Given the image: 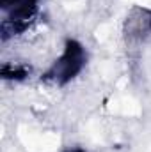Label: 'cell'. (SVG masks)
<instances>
[{"instance_id":"obj_4","label":"cell","mask_w":151,"mask_h":152,"mask_svg":"<svg viewBox=\"0 0 151 152\" xmlns=\"http://www.w3.org/2000/svg\"><path fill=\"white\" fill-rule=\"evenodd\" d=\"M132 2H139V4H151V0H132Z\"/></svg>"},{"instance_id":"obj_2","label":"cell","mask_w":151,"mask_h":152,"mask_svg":"<svg viewBox=\"0 0 151 152\" xmlns=\"http://www.w3.org/2000/svg\"><path fill=\"white\" fill-rule=\"evenodd\" d=\"M110 110H114V112L121 110L124 115H139L141 113V106H139V103H137L135 99H132V97H124V99H121V101L114 99Z\"/></svg>"},{"instance_id":"obj_1","label":"cell","mask_w":151,"mask_h":152,"mask_svg":"<svg viewBox=\"0 0 151 152\" xmlns=\"http://www.w3.org/2000/svg\"><path fill=\"white\" fill-rule=\"evenodd\" d=\"M20 138L23 142V145L32 152H52L57 149L59 145V136L53 133H30L25 127H20Z\"/></svg>"},{"instance_id":"obj_3","label":"cell","mask_w":151,"mask_h":152,"mask_svg":"<svg viewBox=\"0 0 151 152\" xmlns=\"http://www.w3.org/2000/svg\"><path fill=\"white\" fill-rule=\"evenodd\" d=\"M110 34V25H100V28L96 30V39L98 41H105Z\"/></svg>"}]
</instances>
